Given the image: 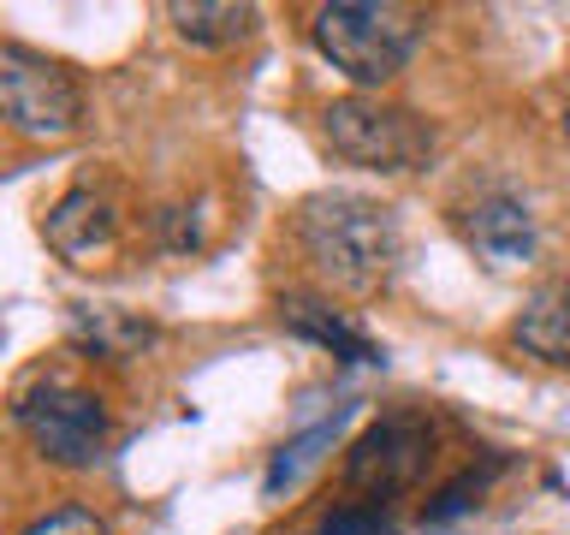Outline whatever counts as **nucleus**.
<instances>
[{
	"label": "nucleus",
	"mask_w": 570,
	"mask_h": 535,
	"mask_svg": "<svg viewBox=\"0 0 570 535\" xmlns=\"http://www.w3.org/2000/svg\"><path fill=\"white\" fill-rule=\"evenodd\" d=\"M297 244L309 268L333 292L368 298L399 274L404 262V226L386 203H374L363 191H315L297 203Z\"/></svg>",
	"instance_id": "f257e3e1"
},
{
	"label": "nucleus",
	"mask_w": 570,
	"mask_h": 535,
	"mask_svg": "<svg viewBox=\"0 0 570 535\" xmlns=\"http://www.w3.org/2000/svg\"><path fill=\"white\" fill-rule=\"evenodd\" d=\"M422 30H428V12L399 7V0H333V7L309 12L315 48L327 54V66L345 71L363 96L386 89L410 60H416Z\"/></svg>",
	"instance_id": "f03ea898"
},
{
	"label": "nucleus",
	"mask_w": 570,
	"mask_h": 535,
	"mask_svg": "<svg viewBox=\"0 0 570 535\" xmlns=\"http://www.w3.org/2000/svg\"><path fill=\"white\" fill-rule=\"evenodd\" d=\"M114 232H119V214L96 185H71L60 203L42 214V239H48L53 256H66V262L107 256V250H114Z\"/></svg>",
	"instance_id": "6e6552de"
},
{
	"label": "nucleus",
	"mask_w": 570,
	"mask_h": 535,
	"mask_svg": "<svg viewBox=\"0 0 570 535\" xmlns=\"http://www.w3.org/2000/svg\"><path fill=\"white\" fill-rule=\"evenodd\" d=\"M0 114L24 143H66L83 125L78 71L24 42H0Z\"/></svg>",
	"instance_id": "39448f33"
},
{
	"label": "nucleus",
	"mask_w": 570,
	"mask_h": 535,
	"mask_svg": "<svg viewBox=\"0 0 570 535\" xmlns=\"http://www.w3.org/2000/svg\"><path fill=\"white\" fill-rule=\"evenodd\" d=\"M493 470H499V458L488 464V470H463L458 481H445V488H440L434 499H428V512H422V517H428V524H452V517H463L481 494H488Z\"/></svg>",
	"instance_id": "ddd939ff"
},
{
	"label": "nucleus",
	"mask_w": 570,
	"mask_h": 535,
	"mask_svg": "<svg viewBox=\"0 0 570 535\" xmlns=\"http://www.w3.org/2000/svg\"><path fill=\"white\" fill-rule=\"evenodd\" d=\"M18 435L36 446V458L60 464V470H89L107 446V405L66 374H36L12 405Z\"/></svg>",
	"instance_id": "20e7f679"
},
{
	"label": "nucleus",
	"mask_w": 570,
	"mask_h": 535,
	"mask_svg": "<svg viewBox=\"0 0 570 535\" xmlns=\"http://www.w3.org/2000/svg\"><path fill=\"white\" fill-rule=\"evenodd\" d=\"M315 535H392V517L386 506H338L315 524Z\"/></svg>",
	"instance_id": "2eb2a0df"
},
{
	"label": "nucleus",
	"mask_w": 570,
	"mask_h": 535,
	"mask_svg": "<svg viewBox=\"0 0 570 535\" xmlns=\"http://www.w3.org/2000/svg\"><path fill=\"white\" fill-rule=\"evenodd\" d=\"M452 226L463 232V244H470L488 268H523V262H534V244H541L534 208L505 185H488V191L463 196V203L452 208Z\"/></svg>",
	"instance_id": "0eeeda50"
},
{
	"label": "nucleus",
	"mask_w": 570,
	"mask_h": 535,
	"mask_svg": "<svg viewBox=\"0 0 570 535\" xmlns=\"http://www.w3.org/2000/svg\"><path fill=\"white\" fill-rule=\"evenodd\" d=\"M428 458H434V428H428L422 417H410V410H399V417L368 422L363 435L351 440L345 488L363 494L368 506H386V499H399L404 488H416Z\"/></svg>",
	"instance_id": "423d86ee"
},
{
	"label": "nucleus",
	"mask_w": 570,
	"mask_h": 535,
	"mask_svg": "<svg viewBox=\"0 0 570 535\" xmlns=\"http://www.w3.org/2000/svg\"><path fill=\"white\" fill-rule=\"evenodd\" d=\"M321 137H327V149L338 160L368 167V173H416L434 155V132L410 107L363 96V89L321 107Z\"/></svg>",
	"instance_id": "7ed1b4c3"
},
{
	"label": "nucleus",
	"mask_w": 570,
	"mask_h": 535,
	"mask_svg": "<svg viewBox=\"0 0 570 535\" xmlns=\"http://www.w3.org/2000/svg\"><path fill=\"white\" fill-rule=\"evenodd\" d=\"M24 535H114V529H107V517H96L89 506H53L42 517H30Z\"/></svg>",
	"instance_id": "4468645a"
},
{
	"label": "nucleus",
	"mask_w": 570,
	"mask_h": 535,
	"mask_svg": "<svg viewBox=\"0 0 570 535\" xmlns=\"http://www.w3.org/2000/svg\"><path fill=\"white\" fill-rule=\"evenodd\" d=\"M279 321L292 328L297 339H309V346L345 357V363H381V346L356 328L345 310H333L327 298H309V292H285L279 298Z\"/></svg>",
	"instance_id": "9b49d317"
},
{
	"label": "nucleus",
	"mask_w": 570,
	"mask_h": 535,
	"mask_svg": "<svg viewBox=\"0 0 570 535\" xmlns=\"http://www.w3.org/2000/svg\"><path fill=\"white\" fill-rule=\"evenodd\" d=\"M160 18H167L173 36L196 54H232V48H244L262 25V12L238 7V0H167Z\"/></svg>",
	"instance_id": "9d476101"
},
{
	"label": "nucleus",
	"mask_w": 570,
	"mask_h": 535,
	"mask_svg": "<svg viewBox=\"0 0 570 535\" xmlns=\"http://www.w3.org/2000/svg\"><path fill=\"white\" fill-rule=\"evenodd\" d=\"M564 137H570V114H564Z\"/></svg>",
	"instance_id": "dca6fc26"
},
{
	"label": "nucleus",
	"mask_w": 570,
	"mask_h": 535,
	"mask_svg": "<svg viewBox=\"0 0 570 535\" xmlns=\"http://www.w3.org/2000/svg\"><path fill=\"white\" fill-rule=\"evenodd\" d=\"M66 333L83 357H101V363H131L155 346V321L137 310H119V303H78L66 315Z\"/></svg>",
	"instance_id": "1a4fd4ad"
},
{
	"label": "nucleus",
	"mask_w": 570,
	"mask_h": 535,
	"mask_svg": "<svg viewBox=\"0 0 570 535\" xmlns=\"http://www.w3.org/2000/svg\"><path fill=\"white\" fill-rule=\"evenodd\" d=\"M511 339L552 369H570V280H541L511 321Z\"/></svg>",
	"instance_id": "f8f14e48"
}]
</instances>
